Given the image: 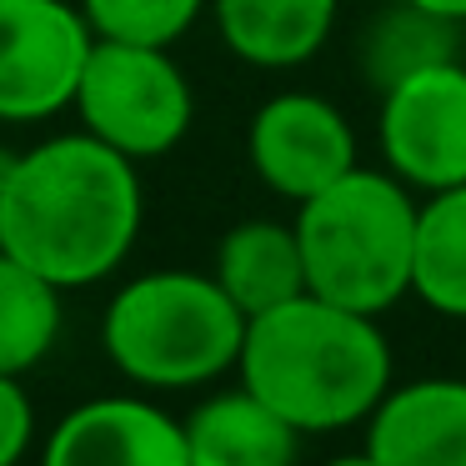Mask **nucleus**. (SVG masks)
I'll use <instances>...</instances> for the list:
<instances>
[{
    "label": "nucleus",
    "mask_w": 466,
    "mask_h": 466,
    "mask_svg": "<svg viewBox=\"0 0 466 466\" xmlns=\"http://www.w3.org/2000/svg\"><path fill=\"white\" fill-rule=\"evenodd\" d=\"M61 286L0 251V376H25L61 341Z\"/></svg>",
    "instance_id": "15"
},
{
    "label": "nucleus",
    "mask_w": 466,
    "mask_h": 466,
    "mask_svg": "<svg viewBox=\"0 0 466 466\" xmlns=\"http://www.w3.org/2000/svg\"><path fill=\"white\" fill-rule=\"evenodd\" d=\"M81 131L116 146L136 166L171 156L196 121V96L171 46L96 41L76 86Z\"/></svg>",
    "instance_id": "5"
},
{
    "label": "nucleus",
    "mask_w": 466,
    "mask_h": 466,
    "mask_svg": "<svg viewBox=\"0 0 466 466\" xmlns=\"http://www.w3.org/2000/svg\"><path fill=\"white\" fill-rule=\"evenodd\" d=\"M0 166H5V151H0Z\"/></svg>",
    "instance_id": "20"
},
{
    "label": "nucleus",
    "mask_w": 466,
    "mask_h": 466,
    "mask_svg": "<svg viewBox=\"0 0 466 466\" xmlns=\"http://www.w3.org/2000/svg\"><path fill=\"white\" fill-rule=\"evenodd\" d=\"M35 446V406L21 376H0V466H15Z\"/></svg>",
    "instance_id": "18"
},
{
    "label": "nucleus",
    "mask_w": 466,
    "mask_h": 466,
    "mask_svg": "<svg viewBox=\"0 0 466 466\" xmlns=\"http://www.w3.org/2000/svg\"><path fill=\"white\" fill-rule=\"evenodd\" d=\"M236 371L301 436H326L376 411L391 386V346L376 316L301 291L246 321Z\"/></svg>",
    "instance_id": "2"
},
{
    "label": "nucleus",
    "mask_w": 466,
    "mask_h": 466,
    "mask_svg": "<svg viewBox=\"0 0 466 466\" xmlns=\"http://www.w3.org/2000/svg\"><path fill=\"white\" fill-rule=\"evenodd\" d=\"M186 446L191 466H286L301 451V431L251 386H236L186 416Z\"/></svg>",
    "instance_id": "11"
},
{
    "label": "nucleus",
    "mask_w": 466,
    "mask_h": 466,
    "mask_svg": "<svg viewBox=\"0 0 466 466\" xmlns=\"http://www.w3.org/2000/svg\"><path fill=\"white\" fill-rule=\"evenodd\" d=\"M361 431V456L376 466H466V381L426 376L386 386Z\"/></svg>",
    "instance_id": "10"
},
{
    "label": "nucleus",
    "mask_w": 466,
    "mask_h": 466,
    "mask_svg": "<svg viewBox=\"0 0 466 466\" xmlns=\"http://www.w3.org/2000/svg\"><path fill=\"white\" fill-rule=\"evenodd\" d=\"M341 0H211L226 51L261 71L301 66L331 41Z\"/></svg>",
    "instance_id": "12"
},
{
    "label": "nucleus",
    "mask_w": 466,
    "mask_h": 466,
    "mask_svg": "<svg viewBox=\"0 0 466 466\" xmlns=\"http://www.w3.org/2000/svg\"><path fill=\"white\" fill-rule=\"evenodd\" d=\"M51 466H191L186 421L146 396H91L51 426Z\"/></svg>",
    "instance_id": "9"
},
{
    "label": "nucleus",
    "mask_w": 466,
    "mask_h": 466,
    "mask_svg": "<svg viewBox=\"0 0 466 466\" xmlns=\"http://www.w3.org/2000/svg\"><path fill=\"white\" fill-rule=\"evenodd\" d=\"M411 296H421L436 316L466 321V181L426 191L416 206Z\"/></svg>",
    "instance_id": "14"
},
{
    "label": "nucleus",
    "mask_w": 466,
    "mask_h": 466,
    "mask_svg": "<svg viewBox=\"0 0 466 466\" xmlns=\"http://www.w3.org/2000/svg\"><path fill=\"white\" fill-rule=\"evenodd\" d=\"M91 21L71 0H0V126H41L76 106Z\"/></svg>",
    "instance_id": "6"
},
{
    "label": "nucleus",
    "mask_w": 466,
    "mask_h": 466,
    "mask_svg": "<svg viewBox=\"0 0 466 466\" xmlns=\"http://www.w3.org/2000/svg\"><path fill=\"white\" fill-rule=\"evenodd\" d=\"M246 156L261 186H271L286 201H311L331 181H341L356 161L351 121L336 111L326 96L311 91H281L251 116Z\"/></svg>",
    "instance_id": "8"
},
{
    "label": "nucleus",
    "mask_w": 466,
    "mask_h": 466,
    "mask_svg": "<svg viewBox=\"0 0 466 466\" xmlns=\"http://www.w3.org/2000/svg\"><path fill=\"white\" fill-rule=\"evenodd\" d=\"M216 281L246 311V321L271 306L291 301V296L306 291V256H301V236H296V221H241L221 236L216 246Z\"/></svg>",
    "instance_id": "13"
},
{
    "label": "nucleus",
    "mask_w": 466,
    "mask_h": 466,
    "mask_svg": "<svg viewBox=\"0 0 466 466\" xmlns=\"http://www.w3.org/2000/svg\"><path fill=\"white\" fill-rule=\"evenodd\" d=\"M411 5H421V11H431V15H446V21L466 25V0H411Z\"/></svg>",
    "instance_id": "19"
},
{
    "label": "nucleus",
    "mask_w": 466,
    "mask_h": 466,
    "mask_svg": "<svg viewBox=\"0 0 466 466\" xmlns=\"http://www.w3.org/2000/svg\"><path fill=\"white\" fill-rule=\"evenodd\" d=\"M211 0H81L96 41H136V46H176Z\"/></svg>",
    "instance_id": "17"
},
{
    "label": "nucleus",
    "mask_w": 466,
    "mask_h": 466,
    "mask_svg": "<svg viewBox=\"0 0 466 466\" xmlns=\"http://www.w3.org/2000/svg\"><path fill=\"white\" fill-rule=\"evenodd\" d=\"M416 191L391 171L351 166L341 181L296 206L306 291L336 306L381 316L411 296Z\"/></svg>",
    "instance_id": "3"
},
{
    "label": "nucleus",
    "mask_w": 466,
    "mask_h": 466,
    "mask_svg": "<svg viewBox=\"0 0 466 466\" xmlns=\"http://www.w3.org/2000/svg\"><path fill=\"white\" fill-rule=\"evenodd\" d=\"M386 171L411 191H446L466 181V66L461 56L431 61L381 91Z\"/></svg>",
    "instance_id": "7"
},
{
    "label": "nucleus",
    "mask_w": 466,
    "mask_h": 466,
    "mask_svg": "<svg viewBox=\"0 0 466 466\" xmlns=\"http://www.w3.org/2000/svg\"><path fill=\"white\" fill-rule=\"evenodd\" d=\"M146 221L136 161L91 131L51 136L0 166V251L61 291L121 271Z\"/></svg>",
    "instance_id": "1"
},
{
    "label": "nucleus",
    "mask_w": 466,
    "mask_h": 466,
    "mask_svg": "<svg viewBox=\"0 0 466 466\" xmlns=\"http://www.w3.org/2000/svg\"><path fill=\"white\" fill-rule=\"evenodd\" d=\"M246 311L201 271H146L111 296L101 316V351L126 381L151 391H186L236 371Z\"/></svg>",
    "instance_id": "4"
},
{
    "label": "nucleus",
    "mask_w": 466,
    "mask_h": 466,
    "mask_svg": "<svg viewBox=\"0 0 466 466\" xmlns=\"http://www.w3.org/2000/svg\"><path fill=\"white\" fill-rule=\"evenodd\" d=\"M456 31L461 25L446 21V15H431L411 0H396L386 15H376L361 35V71L376 91H386L391 81L421 71L431 61H451L456 56Z\"/></svg>",
    "instance_id": "16"
}]
</instances>
